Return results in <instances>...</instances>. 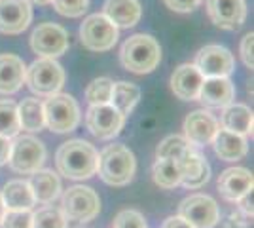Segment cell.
Wrapping results in <instances>:
<instances>
[{"label": "cell", "instance_id": "obj_1", "mask_svg": "<svg viewBox=\"0 0 254 228\" xmlns=\"http://www.w3.org/2000/svg\"><path fill=\"white\" fill-rule=\"evenodd\" d=\"M99 152L84 139H70L63 143L55 154L57 171L72 181H85L97 173Z\"/></svg>", "mask_w": 254, "mask_h": 228}, {"label": "cell", "instance_id": "obj_2", "mask_svg": "<svg viewBox=\"0 0 254 228\" xmlns=\"http://www.w3.org/2000/svg\"><path fill=\"white\" fill-rule=\"evenodd\" d=\"M161 61L159 42L150 34L138 33L129 36L120 48L122 67L135 75H148Z\"/></svg>", "mask_w": 254, "mask_h": 228}, {"label": "cell", "instance_id": "obj_3", "mask_svg": "<svg viewBox=\"0 0 254 228\" xmlns=\"http://www.w3.org/2000/svg\"><path fill=\"white\" fill-rule=\"evenodd\" d=\"M99 177L110 186H126L133 181L135 171H137V160L133 151L116 143L108 145L105 151L99 154V163H97Z\"/></svg>", "mask_w": 254, "mask_h": 228}, {"label": "cell", "instance_id": "obj_4", "mask_svg": "<svg viewBox=\"0 0 254 228\" xmlns=\"http://www.w3.org/2000/svg\"><path fill=\"white\" fill-rule=\"evenodd\" d=\"M64 69L61 63L48 57H38L25 71V84L38 97H52L61 91L64 84Z\"/></svg>", "mask_w": 254, "mask_h": 228}, {"label": "cell", "instance_id": "obj_5", "mask_svg": "<svg viewBox=\"0 0 254 228\" xmlns=\"http://www.w3.org/2000/svg\"><path fill=\"white\" fill-rule=\"evenodd\" d=\"M46 128L53 133H70L80 124V107L68 93H55L42 103Z\"/></svg>", "mask_w": 254, "mask_h": 228}, {"label": "cell", "instance_id": "obj_6", "mask_svg": "<svg viewBox=\"0 0 254 228\" xmlns=\"http://www.w3.org/2000/svg\"><path fill=\"white\" fill-rule=\"evenodd\" d=\"M61 211L66 221L76 223H89L99 215L101 211V200L99 194L91 186L74 185L66 188L61 198Z\"/></svg>", "mask_w": 254, "mask_h": 228}, {"label": "cell", "instance_id": "obj_7", "mask_svg": "<svg viewBox=\"0 0 254 228\" xmlns=\"http://www.w3.org/2000/svg\"><path fill=\"white\" fill-rule=\"evenodd\" d=\"M46 162V147L40 139L32 135H15L11 141L10 165L11 171L21 175H32L34 171L42 169Z\"/></svg>", "mask_w": 254, "mask_h": 228}, {"label": "cell", "instance_id": "obj_8", "mask_svg": "<svg viewBox=\"0 0 254 228\" xmlns=\"http://www.w3.org/2000/svg\"><path fill=\"white\" fill-rule=\"evenodd\" d=\"M120 29L103 13H91L80 25V42L89 52H108L116 46Z\"/></svg>", "mask_w": 254, "mask_h": 228}, {"label": "cell", "instance_id": "obj_9", "mask_svg": "<svg viewBox=\"0 0 254 228\" xmlns=\"http://www.w3.org/2000/svg\"><path fill=\"white\" fill-rule=\"evenodd\" d=\"M179 217L193 228H214L220 221V209L211 196L191 194L180 202Z\"/></svg>", "mask_w": 254, "mask_h": 228}, {"label": "cell", "instance_id": "obj_10", "mask_svg": "<svg viewBox=\"0 0 254 228\" xmlns=\"http://www.w3.org/2000/svg\"><path fill=\"white\" fill-rule=\"evenodd\" d=\"M31 50L40 57L57 59L68 50V33L61 25L42 23L31 34Z\"/></svg>", "mask_w": 254, "mask_h": 228}, {"label": "cell", "instance_id": "obj_11", "mask_svg": "<svg viewBox=\"0 0 254 228\" xmlns=\"http://www.w3.org/2000/svg\"><path fill=\"white\" fill-rule=\"evenodd\" d=\"M193 65L203 75V78H220V76L230 78V75L235 71V61H233L232 52L220 44L203 46L195 54Z\"/></svg>", "mask_w": 254, "mask_h": 228}, {"label": "cell", "instance_id": "obj_12", "mask_svg": "<svg viewBox=\"0 0 254 228\" xmlns=\"http://www.w3.org/2000/svg\"><path fill=\"white\" fill-rule=\"evenodd\" d=\"M126 124V116L120 114L112 105H91L85 112V126L97 139H114Z\"/></svg>", "mask_w": 254, "mask_h": 228}, {"label": "cell", "instance_id": "obj_13", "mask_svg": "<svg viewBox=\"0 0 254 228\" xmlns=\"http://www.w3.org/2000/svg\"><path fill=\"white\" fill-rule=\"evenodd\" d=\"M205 8L209 19L224 31H239L247 19L245 0H205Z\"/></svg>", "mask_w": 254, "mask_h": 228}, {"label": "cell", "instance_id": "obj_14", "mask_svg": "<svg viewBox=\"0 0 254 228\" xmlns=\"http://www.w3.org/2000/svg\"><path fill=\"white\" fill-rule=\"evenodd\" d=\"M220 128L218 120L212 116L209 110H193L184 118V139L191 147H205L211 145L216 131Z\"/></svg>", "mask_w": 254, "mask_h": 228}, {"label": "cell", "instance_id": "obj_15", "mask_svg": "<svg viewBox=\"0 0 254 228\" xmlns=\"http://www.w3.org/2000/svg\"><path fill=\"white\" fill-rule=\"evenodd\" d=\"M180 167V185L184 188H201L211 179V165L203 158L195 147H191L188 152H184L177 160Z\"/></svg>", "mask_w": 254, "mask_h": 228}, {"label": "cell", "instance_id": "obj_16", "mask_svg": "<svg viewBox=\"0 0 254 228\" xmlns=\"http://www.w3.org/2000/svg\"><path fill=\"white\" fill-rule=\"evenodd\" d=\"M32 21L29 0H0V33L21 34Z\"/></svg>", "mask_w": 254, "mask_h": 228}, {"label": "cell", "instance_id": "obj_17", "mask_svg": "<svg viewBox=\"0 0 254 228\" xmlns=\"http://www.w3.org/2000/svg\"><path fill=\"white\" fill-rule=\"evenodd\" d=\"M203 75L193 63H182L171 75V89L182 101H195L203 84Z\"/></svg>", "mask_w": 254, "mask_h": 228}, {"label": "cell", "instance_id": "obj_18", "mask_svg": "<svg viewBox=\"0 0 254 228\" xmlns=\"http://www.w3.org/2000/svg\"><path fill=\"white\" fill-rule=\"evenodd\" d=\"M197 99L201 101L205 107L211 109H224L228 105H232L235 99V87L232 80L220 76V78H205L199 89Z\"/></svg>", "mask_w": 254, "mask_h": 228}, {"label": "cell", "instance_id": "obj_19", "mask_svg": "<svg viewBox=\"0 0 254 228\" xmlns=\"http://www.w3.org/2000/svg\"><path fill=\"white\" fill-rule=\"evenodd\" d=\"M253 188V173L247 167H228L218 177V192L224 200L237 202Z\"/></svg>", "mask_w": 254, "mask_h": 228}, {"label": "cell", "instance_id": "obj_20", "mask_svg": "<svg viewBox=\"0 0 254 228\" xmlns=\"http://www.w3.org/2000/svg\"><path fill=\"white\" fill-rule=\"evenodd\" d=\"M25 61L13 54L0 55V95H11L25 84Z\"/></svg>", "mask_w": 254, "mask_h": 228}, {"label": "cell", "instance_id": "obj_21", "mask_svg": "<svg viewBox=\"0 0 254 228\" xmlns=\"http://www.w3.org/2000/svg\"><path fill=\"white\" fill-rule=\"evenodd\" d=\"M211 145L216 152V156L224 162L243 160L249 152V143H247L245 135H237V133H232L224 128H218Z\"/></svg>", "mask_w": 254, "mask_h": 228}, {"label": "cell", "instance_id": "obj_22", "mask_svg": "<svg viewBox=\"0 0 254 228\" xmlns=\"http://www.w3.org/2000/svg\"><path fill=\"white\" fill-rule=\"evenodd\" d=\"M103 15L108 17L118 29H129L140 21L142 8L138 0H106Z\"/></svg>", "mask_w": 254, "mask_h": 228}, {"label": "cell", "instance_id": "obj_23", "mask_svg": "<svg viewBox=\"0 0 254 228\" xmlns=\"http://www.w3.org/2000/svg\"><path fill=\"white\" fill-rule=\"evenodd\" d=\"M34 196V202L38 204H52L61 194V181L53 169H38L31 175V181H27Z\"/></svg>", "mask_w": 254, "mask_h": 228}, {"label": "cell", "instance_id": "obj_24", "mask_svg": "<svg viewBox=\"0 0 254 228\" xmlns=\"http://www.w3.org/2000/svg\"><path fill=\"white\" fill-rule=\"evenodd\" d=\"M0 198L8 211H31L36 204L29 183L21 179L8 181L0 192Z\"/></svg>", "mask_w": 254, "mask_h": 228}, {"label": "cell", "instance_id": "obj_25", "mask_svg": "<svg viewBox=\"0 0 254 228\" xmlns=\"http://www.w3.org/2000/svg\"><path fill=\"white\" fill-rule=\"evenodd\" d=\"M220 128L245 137L253 135V110L243 103H232L224 107L220 114Z\"/></svg>", "mask_w": 254, "mask_h": 228}, {"label": "cell", "instance_id": "obj_26", "mask_svg": "<svg viewBox=\"0 0 254 228\" xmlns=\"http://www.w3.org/2000/svg\"><path fill=\"white\" fill-rule=\"evenodd\" d=\"M17 116H19V126L25 131H42L46 128L44 122V105L40 99L27 97L17 105Z\"/></svg>", "mask_w": 254, "mask_h": 228}, {"label": "cell", "instance_id": "obj_27", "mask_svg": "<svg viewBox=\"0 0 254 228\" xmlns=\"http://www.w3.org/2000/svg\"><path fill=\"white\" fill-rule=\"evenodd\" d=\"M138 99H140V87L131 84V82H116L112 86V97H110V105L124 116H129L131 110L137 107Z\"/></svg>", "mask_w": 254, "mask_h": 228}, {"label": "cell", "instance_id": "obj_28", "mask_svg": "<svg viewBox=\"0 0 254 228\" xmlns=\"http://www.w3.org/2000/svg\"><path fill=\"white\" fill-rule=\"evenodd\" d=\"M152 179L159 188H175L180 185V167L177 160L171 158H156L152 167Z\"/></svg>", "mask_w": 254, "mask_h": 228}, {"label": "cell", "instance_id": "obj_29", "mask_svg": "<svg viewBox=\"0 0 254 228\" xmlns=\"http://www.w3.org/2000/svg\"><path fill=\"white\" fill-rule=\"evenodd\" d=\"M19 116H17V105L11 99H0V135L13 139L19 135Z\"/></svg>", "mask_w": 254, "mask_h": 228}, {"label": "cell", "instance_id": "obj_30", "mask_svg": "<svg viewBox=\"0 0 254 228\" xmlns=\"http://www.w3.org/2000/svg\"><path fill=\"white\" fill-rule=\"evenodd\" d=\"M112 86L114 82L106 76L95 78L89 82V86L85 87V99L89 105H110L112 97Z\"/></svg>", "mask_w": 254, "mask_h": 228}, {"label": "cell", "instance_id": "obj_31", "mask_svg": "<svg viewBox=\"0 0 254 228\" xmlns=\"http://www.w3.org/2000/svg\"><path fill=\"white\" fill-rule=\"evenodd\" d=\"M191 149V145L184 135H169L158 145L156 149V158H171V160H179L184 152H188Z\"/></svg>", "mask_w": 254, "mask_h": 228}, {"label": "cell", "instance_id": "obj_32", "mask_svg": "<svg viewBox=\"0 0 254 228\" xmlns=\"http://www.w3.org/2000/svg\"><path fill=\"white\" fill-rule=\"evenodd\" d=\"M32 228H66V217L57 207H42L32 213Z\"/></svg>", "mask_w": 254, "mask_h": 228}, {"label": "cell", "instance_id": "obj_33", "mask_svg": "<svg viewBox=\"0 0 254 228\" xmlns=\"http://www.w3.org/2000/svg\"><path fill=\"white\" fill-rule=\"evenodd\" d=\"M52 4L63 17H82L89 6V0H52Z\"/></svg>", "mask_w": 254, "mask_h": 228}, {"label": "cell", "instance_id": "obj_34", "mask_svg": "<svg viewBox=\"0 0 254 228\" xmlns=\"http://www.w3.org/2000/svg\"><path fill=\"white\" fill-rule=\"evenodd\" d=\"M112 228H148L142 213L137 209H122L112 221Z\"/></svg>", "mask_w": 254, "mask_h": 228}, {"label": "cell", "instance_id": "obj_35", "mask_svg": "<svg viewBox=\"0 0 254 228\" xmlns=\"http://www.w3.org/2000/svg\"><path fill=\"white\" fill-rule=\"evenodd\" d=\"M0 228H32L31 211H6Z\"/></svg>", "mask_w": 254, "mask_h": 228}, {"label": "cell", "instance_id": "obj_36", "mask_svg": "<svg viewBox=\"0 0 254 228\" xmlns=\"http://www.w3.org/2000/svg\"><path fill=\"white\" fill-rule=\"evenodd\" d=\"M253 46H254V33H247L241 38V44H239V54H241V59H243V63L249 69H253L254 67V55H253Z\"/></svg>", "mask_w": 254, "mask_h": 228}, {"label": "cell", "instance_id": "obj_37", "mask_svg": "<svg viewBox=\"0 0 254 228\" xmlns=\"http://www.w3.org/2000/svg\"><path fill=\"white\" fill-rule=\"evenodd\" d=\"M163 2L169 10L177 11V13H190L195 8H199L203 0H163Z\"/></svg>", "mask_w": 254, "mask_h": 228}, {"label": "cell", "instance_id": "obj_38", "mask_svg": "<svg viewBox=\"0 0 254 228\" xmlns=\"http://www.w3.org/2000/svg\"><path fill=\"white\" fill-rule=\"evenodd\" d=\"M237 206H239V213H241V215L253 219V188L247 190V192L237 200Z\"/></svg>", "mask_w": 254, "mask_h": 228}, {"label": "cell", "instance_id": "obj_39", "mask_svg": "<svg viewBox=\"0 0 254 228\" xmlns=\"http://www.w3.org/2000/svg\"><path fill=\"white\" fill-rule=\"evenodd\" d=\"M224 228H253V221L241 213H233L232 217L228 219V223L224 225Z\"/></svg>", "mask_w": 254, "mask_h": 228}, {"label": "cell", "instance_id": "obj_40", "mask_svg": "<svg viewBox=\"0 0 254 228\" xmlns=\"http://www.w3.org/2000/svg\"><path fill=\"white\" fill-rule=\"evenodd\" d=\"M10 152H11V139L0 135V165L8 163V160H10Z\"/></svg>", "mask_w": 254, "mask_h": 228}, {"label": "cell", "instance_id": "obj_41", "mask_svg": "<svg viewBox=\"0 0 254 228\" xmlns=\"http://www.w3.org/2000/svg\"><path fill=\"white\" fill-rule=\"evenodd\" d=\"M161 228H193V227L188 225V223L182 217H179V215H173V217L165 219V223H163Z\"/></svg>", "mask_w": 254, "mask_h": 228}, {"label": "cell", "instance_id": "obj_42", "mask_svg": "<svg viewBox=\"0 0 254 228\" xmlns=\"http://www.w3.org/2000/svg\"><path fill=\"white\" fill-rule=\"evenodd\" d=\"M31 4H38V6H48V4H52V0H29Z\"/></svg>", "mask_w": 254, "mask_h": 228}, {"label": "cell", "instance_id": "obj_43", "mask_svg": "<svg viewBox=\"0 0 254 228\" xmlns=\"http://www.w3.org/2000/svg\"><path fill=\"white\" fill-rule=\"evenodd\" d=\"M6 206H4V202H2V198H0V223H2V219H4V215H6Z\"/></svg>", "mask_w": 254, "mask_h": 228}]
</instances>
